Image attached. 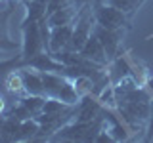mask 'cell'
Returning <instances> with one entry per match:
<instances>
[{
	"label": "cell",
	"mask_w": 153,
	"mask_h": 143,
	"mask_svg": "<svg viewBox=\"0 0 153 143\" xmlns=\"http://www.w3.org/2000/svg\"><path fill=\"white\" fill-rule=\"evenodd\" d=\"M102 126H103L102 114L92 122L75 120L71 124H63V126L52 136V139H56V141H96L98 133L102 132Z\"/></svg>",
	"instance_id": "obj_1"
},
{
	"label": "cell",
	"mask_w": 153,
	"mask_h": 143,
	"mask_svg": "<svg viewBox=\"0 0 153 143\" xmlns=\"http://www.w3.org/2000/svg\"><path fill=\"white\" fill-rule=\"evenodd\" d=\"M94 23L105 29H111V31H123L124 27H128V17L126 12H123V10L115 8L107 2H102V0H96Z\"/></svg>",
	"instance_id": "obj_2"
},
{
	"label": "cell",
	"mask_w": 153,
	"mask_h": 143,
	"mask_svg": "<svg viewBox=\"0 0 153 143\" xmlns=\"http://www.w3.org/2000/svg\"><path fill=\"white\" fill-rule=\"evenodd\" d=\"M48 52V44L42 36L40 31V21H31V23H23V63L31 57L38 55L40 52Z\"/></svg>",
	"instance_id": "obj_3"
},
{
	"label": "cell",
	"mask_w": 153,
	"mask_h": 143,
	"mask_svg": "<svg viewBox=\"0 0 153 143\" xmlns=\"http://www.w3.org/2000/svg\"><path fill=\"white\" fill-rule=\"evenodd\" d=\"M92 23H94V12H88V6H86L84 12L76 17V25L73 27V35H71V40L65 50H69V52L82 50V46L92 35Z\"/></svg>",
	"instance_id": "obj_4"
},
{
	"label": "cell",
	"mask_w": 153,
	"mask_h": 143,
	"mask_svg": "<svg viewBox=\"0 0 153 143\" xmlns=\"http://www.w3.org/2000/svg\"><path fill=\"white\" fill-rule=\"evenodd\" d=\"M121 32L123 31H111V29H105L102 25H98V23L92 27V35L102 42L109 61L117 59V50H119V46H121Z\"/></svg>",
	"instance_id": "obj_5"
},
{
	"label": "cell",
	"mask_w": 153,
	"mask_h": 143,
	"mask_svg": "<svg viewBox=\"0 0 153 143\" xmlns=\"http://www.w3.org/2000/svg\"><path fill=\"white\" fill-rule=\"evenodd\" d=\"M23 67H31V69L35 71H48V73H59V74H65L67 67L61 63V61H57L54 55L50 54V52H40L38 55L31 57V59H27Z\"/></svg>",
	"instance_id": "obj_6"
},
{
	"label": "cell",
	"mask_w": 153,
	"mask_h": 143,
	"mask_svg": "<svg viewBox=\"0 0 153 143\" xmlns=\"http://www.w3.org/2000/svg\"><path fill=\"white\" fill-rule=\"evenodd\" d=\"M102 103L92 99L88 94H84L80 97V101L76 103V113H75V118L79 122H92L102 114Z\"/></svg>",
	"instance_id": "obj_7"
},
{
	"label": "cell",
	"mask_w": 153,
	"mask_h": 143,
	"mask_svg": "<svg viewBox=\"0 0 153 143\" xmlns=\"http://www.w3.org/2000/svg\"><path fill=\"white\" fill-rule=\"evenodd\" d=\"M71 35H73V25L67 23V25L50 29V38H48V52L50 54H56V52L65 50L67 44L71 40Z\"/></svg>",
	"instance_id": "obj_8"
},
{
	"label": "cell",
	"mask_w": 153,
	"mask_h": 143,
	"mask_svg": "<svg viewBox=\"0 0 153 143\" xmlns=\"http://www.w3.org/2000/svg\"><path fill=\"white\" fill-rule=\"evenodd\" d=\"M80 54H82L86 59L94 61V63H98L102 67H105L109 63V57H107V54H105L102 42H100L94 35H90V38L86 40V44L82 46V50H80Z\"/></svg>",
	"instance_id": "obj_9"
},
{
	"label": "cell",
	"mask_w": 153,
	"mask_h": 143,
	"mask_svg": "<svg viewBox=\"0 0 153 143\" xmlns=\"http://www.w3.org/2000/svg\"><path fill=\"white\" fill-rule=\"evenodd\" d=\"M27 8V15L23 19V23H31V21H42L46 17L48 12V0H23Z\"/></svg>",
	"instance_id": "obj_10"
},
{
	"label": "cell",
	"mask_w": 153,
	"mask_h": 143,
	"mask_svg": "<svg viewBox=\"0 0 153 143\" xmlns=\"http://www.w3.org/2000/svg\"><path fill=\"white\" fill-rule=\"evenodd\" d=\"M75 19V12L73 8H61V10H56V12L48 13L44 17L48 29H56V27H61V25H67V23H71Z\"/></svg>",
	"instance_id": "obj_11"
},
{
	"label": "cell",
	"mask_w": 153,
	"mask_h": 143,
	"mask_svg": "<svg viewBox=\"0 0 153 143\" xmlns=\"http://www.w3.org/2000/svg\"><path fill=\"white\" fill-rule=\"evenodd\" d=\"M23 73V84H25V92L33 95H46L44 94V84H42L40 73L38 71H21Z\"/></svg>",
	"instance_id": "obj_12"
},
{
	"label": "cell",
	"mask_w": 153,
	"mask_h": 143,
	"mask_svg": "<svg viewBox=\"0 0 153 143\" xmlns=\"http://www.w3.org/2000/svg\"><path fill=\"white\" fill-rule=\"evenodd\" d=\"M19 126L21 120L12 114H8L6 118H2V133H0V141H17L19 136Z\"/></svg>",
	"instance_id": "obj_13"
},
{
	"label": "cell",
	"mask_w": 153,
	"mask_h": 143,
	"mask_svg": "<svg viewBox=\"0 0 153 143\" xmlns=\"http://www.w3.org/2000/svg\"><path fill=\"white\" fill-rule=\"evenodd\" d=\"M46 99H48V95H33V94H27L25 97L19 99V103H21L23 107H25L27 111L31 113V116L35 118V116H38V114L42 113Z\"/></svg>",
	"instance_id": "obj_14"
},
{
	"label": "cell",
	"mask_w": 153,
	"mask_h": 143,
	"mask_svg": "<svg viewBox=\"0 0 153 143\" xmlns=\"http://www.w3.org/2000/svg\"><path fill=\"white\" fill-rule=\"evenodd\" d=\"M38 132H40V124H38V120H36V118H27V120H21L17 141H29V139H36V137H38Z\"/></svg>",
	"instance_id": "obj_15"
},
{
	"label": "cell",
	"mask_w": 153,
	"mask_h": 143,
	"mask_svg": "<svg viewBox=\"0 0 153 143\" xmlns=\"http://www.w3.org/2000/svg\"><path fill=\"white\" fill-rule=\"evenodd\" d=\"M6 90L10 94H21L25 92V84H23V73L21 69H16L6 74Z\"/></svg>",
	"instance_id": "obj_16"
},
{
	"label": "cell",
	"mask_w": 153,
	"mask_h": 143,
	"mask_svg": "<svg viewBox=\"0 0 153 143\" xmlns=\"http://www.w3.org/2000/svg\"><path fill=\"white\" fill-rule=\"evenodd\" d=\"M102 2H107L115 8L123 10V12H134L140 8V0H102Z\"/></svg>",
	"instance_id": "obj_17"
},
{
	"label": "cell",
	"mask_w": 153,
	"mask_h": 143,
	"mask_svg": "<svg viewBox=\"0 0 153 143\" xmlns=\"http://www.w3.org/2000/svg\"><path fill=\"white\" fill-rule=\"evenodd\" d=\"M71 4H73V0H48V12H46V15H48V13H52V12H56V10L69 8Z\"/></svg>",
	"instance_id": "obj_18"
},
{
	"label": "cell",
	"mask_w": 153,
	"mask_h": 143,
	"mask_svg": "<svg viewBox=\"0 0 153 143\" xmlns=\"http://www.w3.org/2000/svg\"><path fill=\"white\" fill-rule=\"evenodd\" d=\"M0 50H17V44L8 38H0Z\"/></svg>",
	"instance_id": "obj_19"
},
{
	"label": "cell",
	"mask_w": 153,
	"mask_h": 143,
	"mask_svg": "<svg viewBox=\"0 0 153 143\" xmlns=\"http://www.w3.org/2000/svg\"><path fill=\"white\" fill-rule=\"evenodd\" d=\"M147 141H153V105H151V114H149V120H147Z\"/></svg>",
	"instance_id": "obj_20"
},
{
	"label": "cell",
	"mask_w": 153,
	"mask_h": 143,
	"mask_svg": "<svg viewBox=\"0 0 153 143\" xmlns=\"http://www.w3.org/2000/svg\"><path fill=\"white\" fill-rule=\"evenodd\" d=\"M10 15V10H4V12H0V32H2L4 25H6V19Z\"/></svg>",
	"instance_id": "obj_21"
},
{
	"label": "cell",
	"mask_w": 153,
	"mask_h": 143,
	"mask_svg": "<svg viewBox=\"0 0 153 143\" xmlns=\"http://www.w3.org/2000/svg\"><path fill=\"white\" fill-rule=\"evenodd\" d=\"M146 90L149 92L151 95H153V76H149V78L146 80Z\"/></svg>",
	"instance_id": "obj_22"
},
{
	"label": "cell",
	"mask_w": 153,
	"mask_h": 143,
	"mask_svg": "<svg viewBox=\"0 0 153 143\" xmlns=\"http://www.w3.org/2000/svg\"><path fill=\"white\" fill-rule=\"evenodd\" d=\"M4 109H6V101H4V97H0V114L4 113Z\"/></svg>",
	"instance_id": "obj_23"
},
{
	"label": "cell",
	"mask_w": 153,
	"mask_h": 143,
	"mask_svg": "<svg viewBox=\"0 0 153 143\" xmlns=\"http://www.w3.org/2000/svg\"><path fill=\"white\" fill-rule=\"evenodd\" d=\"M0 133H2V118H0Z\"/></svg>",
	"instance_id": "obj_24"
},
{
	"label": "cell",
	"mask_w": 153,
	"mask_h": 143,
	"mask_svg": "<svg viewBox=\"0 0 153 143\" xmlns=\"http://www.w3.org/2000/svg\"><path fill=\"white\" fill-rule=\"evenodd\" d=\"M143 2H146V0H140V6H142V4H143Z\"/></svg>",
	"instance_id": "obj_25"
}]
</instances>
